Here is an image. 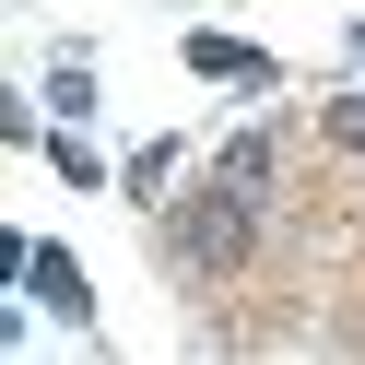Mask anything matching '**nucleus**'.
<instances>
[{
    "label": "nucleus",
    "mask_w": 365,
    "mask_h": 365,
    "mask_svg": "<svg viewBox=\"0 0 365 365\" xmlns=\"http://www.w3.org/2000/svg\"><path fill=\"white\" fill-rule=\"evenodd\" d=\"M0 142L24 153V142H48V106H24V95H0Z\"/></svg>",
    "instance_id": "obj_9"
},
{
    "label": "nucleus",
    "mask_w": 365,
    "mask_h": 365,
    "mask_svg": "<svg viewBox=\"0 0 365 365\" xmlns=\"http://www.w3.org/2000/svg\"><path fill=\"white\" fill-rule=\"evenodd\" d=\"M318 130H330V142H341V153H365V83H341V95H330V106H318Z\"/></svg>",
    "instance_id": "obj_8"
},
{
    "label": "nucleus",
    "mask_w": 365,
    "mask_h": 365,
    "mask_svg": "<svg viewBox=\"0 0 365 365\" xmlns=\"http://www.w3.org/2000/svg\"><path fill=\"white\" fill-rule=\"evenodd\" d=\"M341 48H354V71H365V12H354V36H341Z\"/></svg>",
    "instance_id": "obj_10"
},
{
    "label": "nucleus",
    "mask_w": 365,
    "mask_h": 365,
    "mask_svg": "<svg viewBox=\"0 0 365 365\" xmlns=\"http://www.w3.org/2000/svg\"><path fill=\"white\" fill-rule=\"evenodd\" d=\"M212 177H236L247 200H271V189H283V130H271V118H259V130H236V142L212 153Z\"/></svg>",
    "instance_id": "obj_5"
},
{
    "label": "nucleus",
    "mask_w": 365,
    "mask_h": 365,
    "mask_svg": "<svg viewBox=\"0 0 365 365\" xmlns=\"http://www.w3.org/2000/svg\"><path fill=\"white\" fill-rule=\"evenodd\" d=\"M36 153L59 165V189H118V165L95 153V130H71V118H48V142H36Z\"/></svg>",
    "instance_id": "obj_7"
},
{
    "label": "nucleus",
    "mask_w": 365,
    "mask_h": 365,
    "mask_svg": "<svg viewBox=\"0 0 365 365\" xmlns=\"http://www.w3.org/2000/svg\"><path fill=\"white\" fill-rule=\"evenodd\" d=\"M177 165H189V142H177V130H153V142H130V165H118V200H142V212H165Z\"/></svg>",
    "instance_id": "obj_6"
},
{
    "label": "nucleus",
    "mask_w": 365,
    "mask_h": 365,
    "mask_svg": "<svg viewBox=\"0 0 365 365\" xmlns=\"http://www.w3.org/2000/svg\"><path fill=\"white\" fill-rule=\"evenodd\" d=\"M36 106H48V118H71V130H95V106H106V83H95V48H59L48 59V83H36Z\"/></svg>",
    "instance_id": "obj_4"
},
{
    "label": "nucleus",
    "mask_w": 365,
    "mask_h": 365,
    "mask_svg": "<svg viewBox=\"0 0 365 365\" xmlns=\"http://www.w3.org/2000/svg\"><path fill=\"white\" fill-rule=\"evenodd\" d=\"M259 224H271V200H247L236 177H200L189 200H165V259L224 283V271H247V259H259Z\"/></svg>",
    "instance_id": "obj_1"
},
{
    "label": "nucleus",
    "mask_w": 365,
    "mask_h": 365,
    "mask_svg": "<svg viewBox=\"0 0 365 365\" xmlns=\"http://www.w3.org/2000/svg\"><path fill=\"white\" fill-rule=\"evenodd\" d=\"M177 59H189V83H224V95H283V59H271V48H247V36L189 24V36H177Z\"/></svg>",
    "instance_id": "obj_2"
},
{
    "label": "nucleus",
    "mask_w": 365,
    "mask_h": 365,
    "mask_svg": "<svg viewBox=\"0 0 365 365\" xmlns=\"http://www.w3.org/2000/svg\"><path fill=\"white\" fill-rule=\"evenodd\" d=\"M24 294L59 318V330H83V341H95V271H83L59 236H36V247H24Z\"/></svg>",
    "instance_id": "obj_3"
}]
</instances>
